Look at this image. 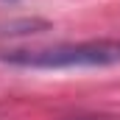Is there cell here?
Segmentation results:
<instances>
[{"mask_svg": "<svg viewBox=\"0 0 120 120\" xmlns=\"http://www.w3.org/2000/svg\"><path fill=\"white\" fill-rule=\"evenodd\" d=\"M61 120H109V117H61Z\"/></svg>", "mask_w": 120, "mask_h": 120, "instance_id": "7a4b0ae2", "label": "cell"}, {"mask_svg": "<svg viewBox=\"0 0 120 120\" xmlns=\"http://www.w3.org/2000/svg\"><path fill=\"white\" fill-rule=\"evenodd\" d=\"M3 64L28 67V70H73V67H115L120 64V39H87V42H61L50 48L6 50Z\"/></svg>", "mask_w": 120, "mask_h": 120, "instance_id": "6da1fadb", "label": "cell"}]
</instances>
